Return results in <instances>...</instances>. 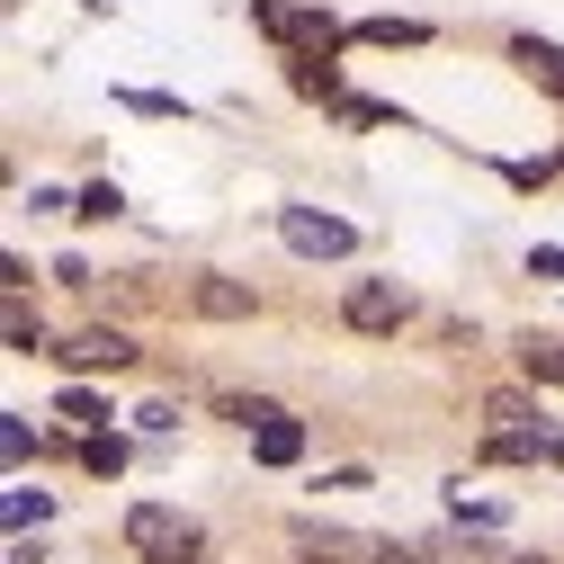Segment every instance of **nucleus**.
<instances>
[{"instance_id": "f257e3e1", "label": "nucleus", "mask_w": 564, "mask_h": 564, "mask_svg": "<svg viewBox=\"0 0 564 564\" xmlns=\"http://www.w3.org/2000/svg\"><path fill=\"white\" fill-rule=\"evenodd\" d=\"M126 546L144 555V564H206V529L180 520V511H162V502H144V511L126 520Z\"/></svg>"}, {"instance_id": "f03ea898", "label": "nucleus", "mask_w": 564, "mask_h": 564, "mask_svg": "<svg viewBox=\"0 0 564 564\" xmlns=\"http://www.w3.org/2000/svg\"><path fill=\"white\" fill-rule=\"evenodd\" d=\"M278 234H288V251H305V260H340L349 242H359L340 216H314V206H288V216H278Z\"/></svg>"}, {"instance_id": "7ed1b4c3", "label": "nucleus", "mask_w": 564, "mask_h": 564, "mask_svg": "<svg viewBox=\"0 0 564 564\" xmlns=\"http://www.w3.org/2000/svg\"><path fill=\"white\" fill-rule=\"evenodd\" d=\"M340 323H349V332H394V323H403V288H386V278H368V288H349Z\"/></svg>"}, {"instance_id": "20e7f679", "label": "nucleus", "mask_w": 564, "mask_h": 564, "mask_svg": "<svg viewBox=\"0 0 564 564\" xmlns=\"http://www.w3.org/2000/svg\"><path fill=\"white\" fill-rule=\"evenodd\" d=\"M54 359H63V368H126V359H134V340H126V332H108V323H90V332L63 340Z\"/></svg>"}, {"instance_id": "39448f33", "label": "nucleus", "mask_w": 564, "mask_h": 564, "mask_svg": "<svg viewBox=\"0 0 564 564\" xmlns=\"http://www.w3.org/2000/svg\"><path fill=\"white\" fill-rule=\"evenodd\" d=\"M251 448H260V466H296V457H305V421L269 403V421L251 431Z\"/></svg>"}, {"instance_id": "423d86ee", "label": "nucleus", "mask_w": 564, "mask_h": 564, "mask_svg": "<svg viewBox=\"0 0 564 564\" xmlns=\"http://www.w3.org/2000/svg\"><path fill=\"white\" fill-rule=\"evenodd\" d=\"M484 457H492V466H529V457L546 466V457H564V440H555V431H492Z\"/></svg>"}, {"instance_id": "0eeeda50", "label": "nucleus", "mask_w": 564, "mask_h": 564, "mask_svg": "<svg viewBox=\"0 0 564 564\" xmlns=\"http://www.w3.org/2000/svg\"><path fill=\"white\" fill-rule=\"evenodd\" d=\"M511 63H520L538 90H555V99H564V45H546V36H511Z\"/></svg>"}, {"instance_id": "6e6552de", "label": "nucleus", "mask_w": 564, "mask_h": 564, "mask_svg": "<svg viewBox=\"0 0 564 564\" xmlns=\"http://www.w3.org/2000/svg\"><path fill=\"white\" fill-rule=\"evenodd\" d=\"M197 314L242 323V314H251V288H234V278H197Z\"/></svg>"}, {"instance_id": "1a4fd4ad", "label": "nucleus", "mask_w": 564, "mask_h": 564, "mask_svg": "<svg viewBox=\"0 0 564 564\" xmlns=\"http://www.w3.org/2000/svg\"><path fill=\"white\" fill-rule=\"evenodd\" d=\"M54 412H63V421H73V431H90V440L108 431V403H99L90 386H63V394H54Z\"/></svg>"}, {"instance_id": "9d476101", "label": "nucleus", "mask_w": 564, "mask_h": 564, "mask_svg": "<svg viewBox=\"0 0 564 564\" xmlns=\"http://www.w3.org/2000/svg\"><path fill=\"white\" fill-rule=\"evenodd\" d=\"M45 511H54V492H36V484H10V502H0V520H10V529L45 520Z\"/></svg>"}, {"instance_id": "9b49d317", "label": "nucleus", "mask_w": 564, "mask_h": 564, "mask_svg": "<svg viewBox=\"0 0 564 564\" xmlns=\"http://www.w3.org/2000/svg\"><path fill=\"white\" fill-rule=\"evenodd\" d=\"M0 457H10V466H28V457H36V431H28V412H0Z\"/></svg>"}, {"instance_id": "f8f14e48", "label": "nucleus", "mask_w": 564, "mask_h": 564, "mask_svg": "<svg viewBox=\"0 0 564 564\" xmlns=\"http://www.w3.org/2000/svg\"><path fill=\"white\" fill-rule=\"evenodd\" d=\"M520 368L546 377V386H564V340H529V349H520Z\"/></svg>"}, {"instance_id": "ddd939ff", "label": "nucleus", "mask_w": 564, "mask_h": 564, "mask_svg": "<svg viewBox=\"0 0 564 564\" xmlns=\"http://www.w3.org/2000/svg\"><path fill=\"white\" fill-rule=\"evenodd\" d=\"M117 206H126V197H117L108 180H90V188L73 197V216H90V225H108V216H117Z\"/></svg>"}, {"instance_id": "4468645a", "label": "nucleus", "mask_w": 564, "mask_h": 564, "mask_svg": "<svg viewBox=\"0 0 564 564\" xmlns=\"http://www.w3.org/2000/svg\"><path fill=\"white\" fill-rule=\"evenodd\" d=\"M82 466H90V475H117V466H126V440H108V431L82 440Z\"/></svg>"}, {"instance_id": "2eb2a0df", "label": "nucleus", "mask_w": 564, "mask_h": 564, "mask_svg": "<svg viewBox=\"0 0 564 564\" xmlns=\"http://www.w3.org/2000/svg\"><path fill=\"white\" fill-rule=\"evenodd\" d=\"M359 36H368V45H421V28H412V19H368Z\"/></svg>"}, {"instance_id": "dca6fc26", "label": "nucleus", "mask_w": 564, "mask_h": 564, "mask_svg": "<svg viewBox=\"0 0 564 564\" xmlns=\"http://www.w3.org/2000/svg\"><path fill=\"white\" fill-rule=\"evenodd\" d=\"M484 421H502V431H520V421H529V403H520V394H492V403H484Z\"/></svg>"}, {"instance_id": "f3484780", "label": "nucleus", "mask_w": 564, "mask_h": 564, "mask_svg": "<svg viewBox=\"0 0 564 564\" xmlns=\"http://www.w3.org/2000/svg\"><path fill=\"white\" fill-rule=\"evenodd\" d=\"M10 349H36V314H28L19 296H10Z\"/></svg>"}, {"instance_id": "a211bd4d", "label": "nucleus", "mask_w": 564, "mask_h": 564, "mask_svg": "<svg viewBox=\"0 0 564 564\" xmlns=\"http://www.w3.org/2000/svg\"><path fill=\"white\" fill-rule=\"evenodd\" d=\"M529 564H546V555H529Z\"/></svg>"}]
</instances>
